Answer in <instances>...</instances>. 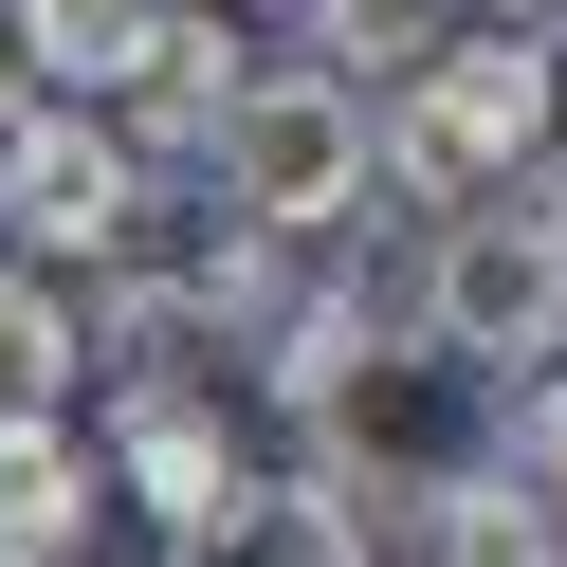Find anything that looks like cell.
Wrapping results in <instances>:
<instances>
[{"label": "cell", "instance_id": "obj_9", "mask_svg": "<svg viewBox=\"0 0 567 567\" xmlns=\"http://www.w3.org/2000/svg\"><path fill=\"white\" fill-rule=\"evenodd\" d=\"M74 367H92V330L55 293V257H0V403H74Z\"/></svg>", "mask_w": 567, "mask_h": 567}, {"label": "cell", "instance_id": "obj_11", "mask_svg": "<svg viewBox=\"0 0 567 567\" xmlns=\"http://www.w3.org/2000/svg\"><path fill=\"white\" fill-rule=\"evenodd\" d=\"M513 476H530V494L567 513V348L530 367V403H513Z\"/></svg>", "mask_w": 567, "mask_h": 567}, {"label": "cell", "instance_id": "obj_8", "mask_svg": "<svg viewBox=\"0 0 567 567\" xmlns=\"http://www.w3.org/2000/svg\"><path fill=\"white\" fill-rule=\"evenodd\" d=\"M19 38H38V92H74V111H111V92L147 74L165 0H19Z\"/></svg>", "mask_w": 567, "mask_h": 567}, {"label": "cell", "instance_id": "obj_13", "mask_svg": "<svg viewBox=\"0 0 567 567\" xmlns=\"http://www.w3.org/2000/svg\"><path fill=\"white\" fill-rule=\"evenodd\" d=\"M38 111V38H19V0H0V128Z\"/></svg>", "mask_w": 567, "mask_h": 567}, {"label": "cell", "instance_id": "obj_5", "mask_svg": "<svg viewBox=\"0 0 567 567\" xmlns=\"http://www.w3.org/2000/svg\"><path fill=\"white\" fill-rule=\"evenodd\" d=\"M0 238H19V257H128V238H147V165H128V128L74 111V92H38V111L0 128Z\"/></svg>", "mask_w": 567, "mask_h": 567}, {"label": "cell", "instance_id": "obj_6", "mask_svg": "<svg viewBox=\"0 0 567 567\" xmlns=\"http://www.w3.org/2000/svg\"><path fill=\"white\" fill-rule=\"evenodd\" d=\"M111 457L74 440V403H0V567H92Z\"/></svg>", "mask_w": 567, "mask_h": 567}, {"label": "cell", "instance_id": "obj_2", "mask_svg": "<svg viewBox=\"0 0 567 567\" xmlns=\"http://www.w3.org/2000/svg\"><path fill=\"white\" fill-rule=\"evenodd\" d=\"M202 165H220V220L311 238V220L367 202V92L311 74V55H257V74L220 92V128H202Z\"/></svg>", "mask_w": 567, "mask_h": 567}, {"label": "cell", "instance_id": "obj_7", "mask_svg": "<svg viewBox=\"0 0 567 567\" xmlns=\"http://www.w3.org/2000/svg\"><path fill=\"white\" fill-rule=\"evenodd\" d=\"M421 549L440 567H567V513L513 457H457V476H421Z\"/></svg>", "mask_w": 567, "mask_h": 567}, {"label": "cell", "instance_id": "obj_14", "mask_svg": "<svg viewBox=\"0 0 567 567\" xmlns=\"http://www.w3.org/2000/svg\"><path fill=\"white\" fill-rule=\"evenodd\" d=\"M184 567H311V549H257V530H238V549H184Z\"/></svg>", "mask_w": 567, "mask_h": 567}, {"label": "cell", "instance_id": "obj_15", "mask_svg": "<svg viewBox=\"0 0 567 567\" xmlns=\"http://www.w3.org/2000/svg\"><path fill=\"white\" fill-rule=\"evenodd\" d=\"M476 19H549V0H476Z\"/></svg>", "mask_w": 567, "mask_h": 567}, {"label": "cell", "instance_id": "obj_10", "mask_svg": "<svg viewBox=\"0 0 567 567\" xmlns=\"http://www.w3.org/2000/svg\"><path fill=\"white\" fill-rule=\"evenodd\" d=\"M421 19H440V0H293V55L348 74V92H384V74L421 55Z\"/></svg>", "mask_w": 567, "mask_h": 567}, {"label": "cell", "instance_id": "obj_3", "mask_svg": "<svg viewBox=\"0 0 567 567\" xmlns=\"http://www.w3.org/2000/svg\"><path fill=\"white\" fill-rule=\"evenodd\" d=\"M92 457H111V476L165 513V549H238V530L275 513V457H257V421H238L202 367H165V384H111V440H92Z\"/></svg>", "mask_w": 567, "mask_h": 567}, {"label": "cell", "instance_id": "obj_1", "mask_svg": "<svg viewBox=\"0 0 567 567\" xmlns=\"http://www.w3.org/2000/svg\"><path fill=\"white\" fill-rule=\"evenodd\" d=\"M567 128V74L530 19H494V38H440L403 92H367V184H421V202H494L530 147Z\"/></svg>", "mask_w": 567, "mask_h": 567}, {"label": "cell", "instance_id": "obj_12", "mask_svg": "<svg viewBox=\"0 0 567 567\" xmlns=\"http://www.w3.org/2000/svg\"><path fill=\"white\" fill-rule=\"evenodd\" d=\"M494 202H513V220L549 238V275H567V128H549V147H530V165H513V184H494Z\"/></svg>", "mask_w": 567, "mask_h": 567}, {"label": "cell", "instance_id": "obj_4", "mask_svg": "<svg viewBox=\"0 0 567 567\" xmlns=\"http://www.w3.org/2000/svg\"><path fill=\"white\" fill-rule=\"evenodd\" d=\"M421 348L440 367H549L567 348V275H549V238L513 220V202H457L440 238H421Z\"/></svg>", "mask_w": 567, "mask_h": 567}]
</instances>
